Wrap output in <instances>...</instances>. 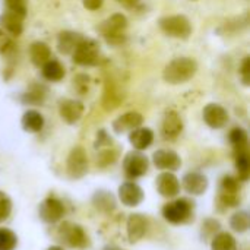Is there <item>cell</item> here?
Instances as JSON below:
<instances>
[{"instance_id":"cell-1","label":"cell","mask_w":250,"mask_h":250,"mask_svg":"<svg viewBox=\"0 0 250 250\" xmlns=\"http://www.w3.org/2000/svg\"><path fill=\"white\" fill-rule=\"evenodd\" d=\"M198 72V63L190 57H179L171 60L163 72V78L167 83L179 85L190 81Z\"/></svg>"},{"instance_id":"cell-2","label":"cell","mask_w":250,"mask_h":250,"mask_svg":"<svg viewBox=\"0 0 250 250\" xmlns=\"http://www.w3.org/2000/svg\"><path fill=\"white\" fill-rule=\"evenodd\" d=\"M193 205L195 204L186 198H176L163 207L161 214L170 224H186L193 218Z\"/></svg>"},{"instance_id":"cell-3","label":"cell","mask_w":250,"mask_h":250,"mask_svg":"<svg viewBox=\"0 0 250 250\" xmlns=\"http://www.w3.org/2000/svg\"><path fill=\"white\" fill-rule=\"evenodd\" d=\"M127 19L122 13H114L108 19H105L100 26L98 32L104 37V40L111 45H120L126 41V31Z\"/></svg>"},{"instance_id":"cell-4","label":"cell","mask_w":250,"mask_h":250,"mask_svg":"<svg viewBox=\"0 0 250 250\" xmlns=\"http://www.w3.org/2000/svg\"><path fill=\"white\" fill-rule=\"evenodd\" d=\"M57 237L63 245H66L70 249L83 250L89 246V237L83 227L70 221H64L60 224L57 230Z\"/></svg>"},{"instance_id":"cell-5","label":"cell","mask_w":250,"mask_h":250,"mask_svg":"<svg viewBox=\"0 0 250 250\" xmlns=\"http://www.w3.org/2000/svg\"><path fill=\"white\" fill-rule=\"evenodd\" d=\"M160 28L163 29L164 34L173 38H180L186 40L192 34V23L190 21L183 16V15H171V16H164L158 22Z\"/></svg>"},{"instance_id":"cell-6","label":"cell","mask_w":250,"mask_h":250,"mask_svg":"<svg viewBox=\"0 0 250 250\" xmlns=\"http://www.w3.org/2000/svg\"><path fill=\"white\" fill-rule=\"evenodd\" d=\"M218 201L226 208H236L240 205L242 196H240V183H239L237 177L224 176L220 180Z\"/></svg>"},{"instance_id":"cell-7","label":"cell","mask_w":250,"mask_h":250,"mask_svg":"<svg viewBox=\"0 0 250 250\" xmlns=\"http://www.w3.org/2000/svg\"><path fill=\"white\" fill-rule=\"evenodd\" d=\"M73 62L79 66H95L100 62V48L97 41L91 38H85L78 44L75 51L72 53Z\"/></svg>"},{"instance_id":"cell-8","label":"cell","mask_w":250,"mask_h":250,"mask_svg":"<svg viewBox=\"0 0 250 250\" xmlns=\"http://www.w3.org/2000/svg\"><path fill=\"white\" fill-rule=\"evenodd\" d=\"M88 155L82 146H75L70 149L66 160V171L70 179L79 180L88 173Z\"/></svg>"},{"instance_id":"cell-9","label":"cell","mask_w":250,"mask_h":250,"mask_svg":"<svg viewBox=\"0 0 250 250\" xmlns=\"http://www.w3.org/2000/svg\"><path fill=\"white\" fill-rule=\"evenodd\" d=\"M148 168H149V160L141 151H132L125 155L123 170L127 179L130 180L139 179L148 173Z\"/></svg>"},{"instance_id":"cell-10","label":"cell","mask_w":250,"mask_h":250,"mask_svg":"<svg viewBox=\"0 0 250 250\" xmlns=\"http://www.w3.org/2000/svg\"><path fill=\"white\" fill-rule=\"evenodd\" d=\"M64 212H66L64 204L56 196H47L38 205V217L41 221L47 224L59 223L63 218Z\"/></svg>"},{"instance_id":"cell-11","label":"cell","mask_w":250,"mask_h":250,"mask_svg":"<svg viewBox=\"0 0 250 250\" xmlns=\"http://www.w3.org/2000/svg\"><path fill=\"white\" fill-rule=\"evenodd\" d=\"M155 189L163 198L173 199L177 198L182 186H180V180L173 171H163L155 179Z\"/></svg>"},{"instance_id":"cell-12","label":"cell","mask_w":250,"mask_h":250,"mask_svg":"<svg viewBox=\"0 0 250 250\" xmlns=\"http://www.w3.org/2000/svg\"><path fill=\"white\" fill-rule=\"evenodd\" d=\"M117 196H119V201L125 207L135 208V207L142 204V201L145 198V193H144L142 188L138 183H135V182H125L123 185L119 186Z\"/></svg>"},{"instance_id":"cell-13","label":"cell","mask_w":250,"mask_h":250,"mask_svg":"<svg viewBox=\"0 0 250 250\" xmlns=\"http://www.w3.org/2000/svg\"><path fill=\"white\" fill-rule=\"evenodd\" d=\"M180 186L190 196H201L208 190L209 182L205 174H202L199 171H189L183 176Z\"/></svg>"},{"instance_id":"cell-14","label":"cell","mask_w":250,"mask_h":250,"mask_svg":"<svg viewBox=\"0 0 250 250\" xmlns=\"http://www.w3.org/2000/svg\"><path fill=\"white\" fill-rule=\"evenodd\" d=\"M152 163L164 171H176L182 167V158L171 149H158L152 154Z\"/></svg>"},{"instance_id":"cell-15","label":"cell","mask_w":250,"mask_h":250,"mask_svg":"<svg viewBox=\"0 0 250 250\" xmlns=\"http://www.w3.org/2000/svg\"><path fill=\"white\" fill-rule=\"evenodd\" d=\"M204 122L211 129H223L229 123V113L220 104H208L202 111Z\"/></svg>"},{"instance_id":"cell-16","label":"cell","mask_w":250,"mask_h":250,"mask_svg":"<svg viewBox=\"0 0 250 250\" xmlns=\"http://www.w3.org/2000/svg\"><path fill=\"white\" fill-rule=\"evenodd\" d=\"M148 231V218L142 214H130L126 221V234L130 243H138Z\"/></svg>"},{"instance_id":"cell-17","label":"cell","mask_w":250,"mask_h":250,"mask_svg":"<svg viewBox=\"0 0 250 250\" xmlns=\"http://www.w3.org/2000/svg\"><path fill=\"white\" fill-rule=\"evenodd\" d=\"M59 114L67 125H75L83 114V104L78 100H63L59 104Z\"/></svg>"},{"instance_id":"cell-18","label":"cell","mask_w":250,"mask_h":250,"mask_svg":"<svg viewBox=\"0 0 250 250\" xmlns=\"http://www.w3.org/2000/svg\"><path fill=\"white\" fill-rule=\"evenodd\" d=\"M142 123H144V117L141 113L127 111L113 122V130L116 133H125V132H130V130L142 126Z\"/></svg>"},{"instance_id":"cell-19","label":"cell","mask_w":250,"mask_h":250,"mask_svg":"<svg viewBox=\"0 0 250 250\" xmlns=\"http://www.w3.org/2000/svg\"><path fill=\"white\" fill-rule=\"evenodd\" d=\"M129 142L136 151H145L148 149L154 142V132L148 127H136L130 130L129 133Z\"/></svg>"},{"instance_id":"cell-20","label":"cell","mask_w":250,"mask_h":250,"mask_svg":"<svg viewBox=\"0 0 250 250\" xmlns=\"http://www.w3.org/2000/svg\"><path fill=\"white\" fill-rule=\"evenodd\" d=\"M0 28L12 37H19L23 31V18L7 10L0 15Z\"/></svg>"},{"instance_id":"cell-21","label":"cell","mask_w":250,"mask_h":250,"mask_svg":"<svg viewBox=\"0 0 250 250\" xmlns=\"http://www.w3.org/2000/svg\"><path fill=\"white\" fill-rule=\"evenodd\" d=\"M183 130V120L174 110L168 111L163 120V135L166 139H176Z\"/></svg>"},{"instance_id":"cell-22","label":"cell","mask_w":250,"mask_h":250,"mask_svg":"<svg viewBox=\"0 0 250 250\" xmlns=\"http://www.w3.org/2000/svg\"><path fill=\"white\" fill-rule=\"evenodd\" d=\"M92 205L101 214H111L117 207V201L111 192L100 189L92 196Z\"/></svg>"},{"instance_id":"cell-23","label":"cell","mask_w":250,"mask_h":250,"mask_svg":"<svg viewBox=\"0 0 250 250\" xmlns=\"http://www.w3.org/2000/svg\"><path fill=\"white\" fill-rule=\"evenodd\" d=\"M82 40H83V37L79 32L63 31V32L59 34V38H57L59 51L63 53V54H72Z\"/></svg>"},{"instance_id":"cell-24","label":"cell","mask_w":250,"mask_h":250,"mask_svg":"<svg viewBox=\"0 0 250 250\" xmlns=\"http://www.w3.org/2000/svg\"><path fill=\"white\" fill-rule=\"evenodd\" d=\"M22 129L28 133H38L44 127V117L37 110H26L22 116Z\"/></svg>"},{"instance_id":"cell-25","label":"cell","mask_w":250,"mask_h":250,"mask_svg":"<svg viewBox=\"0 0 250 250\" xmlns=\"http://www.w3.org/2000/svg\"><path fill=\"white\" fill-rule=\"evenodd\" d=\"M29 57L35 66H42L51 59V50L45 42L35 41L29 47Z\"/></svg>"},{"instance_id":"cell-26","label":"cell","mask_w":250,"mask_h":250,"mask_svg":"<svg viewBox=\"0 0 250 250\" xmlns=\"http://www.w3.org/2000/svg\"><path fill=\"white\" fill-rule=\"evenodd\" d=\"M125 95L116 88V85L110 81H107L105 89H104V97H103V107L107 111L114 110L116 107L120 105V103L123 101Z\"/></svg>"},{"instance_id":"cell-27","label":"cell","mask_w":250,"mask_h":250,"mask_svg":"<svg viewBox=\"0 0 250 250\" xmlns=\"http://www.w3.org/2000/svg\"><path fill=\"white\" fill-rule=\"evenodd\" d=\"M211 250H239V248L233 234L227 231H218L211 239Z\"/></svg>"},{"instance_id":"cell-28","label":"cell","mask_w":250,"mask_h":250,"mask_svg":"<svg viewBox=\"0 0 250 250\" xmlns=\"http://www.w3.org/2000/svg\"><path fill=\"white\" fill-rule=\"evenodd\" d=\"M42 67V76L50 82H59L64 78V67L59 60L50 59Z\"/></svg>"},{"instance_id":"cell-29","label":"cell","mask_w":250,"mask_h":250,"mask_svg":"<svg viewBox=\"0 0 250 250\" xmlns=\"http://www.w3.org/2000/svg\"><path fill=\"white\" fill-rule=\"evenodd\" d=\"M236 170H237V180L239 182H248L250 177V160L248 149L237 151L236 154Z\"/></svg>"},{"instance_id":"cell-30","label":"cell","mask_w":250,"mask_h":250,"mask_svg":"<svg viewBox=\"0 0 250 250\" xmlns=\"http://www.w3.org/2000/svg\"><path fill=\"white\" fill-rule=\"evenodd\" d=\"M230 227L234 233L243 234L249 230L250 227V217L248 211H237L231 215L230 218Z\"/></svg>"},{"instance_id":"cell-31","label":"cell","mask_w":250,"mask_h":250,"mask_svg":"<svg viewBox=\"0 0 250 250\" xmlns=\"http://www.w3.org/2000/svg\"><path fill=\"white\" fill-rule=\"evenodd\" d=\"M229 139L236 151L248 149V132L245 129H242V127L231 129V132L229 133Z\"/></svg>"},{"instance_id":"cell-32","label":"cell","mask_w":250,"mask_h":250,"mask_svg":"<svg viewBox=\"0 0 250 250\" xmlns=\"http://www.w3.org/2000/svg\"><path fill=\"white\" fill-rule=\"evenodd\" d=\"M44 98H45V89L40 85H32L28 89V92H25L22 95V103L37 105V104H41L44 101Z\"/></svg>"},{"instance_id":"cell-33","label":"cell","mask_w":250,"mask_h":250,"mask_svg":"<svg viewBox=\"0 0 250 250\" xmlns=\"http://www.w3.org/2000/svg\"><path fill=\"white\" fill-rule=\"evenodd\" d=\"M18 246V236L10 229H0V250H15Z\"/></svg>"},{"instance_id":"cell-34","label":"cell","mask_w":250,"mask_h":250,"mask_svg":"<svg viewBox=\"0 0 250 250\" xmlns=\"http://www.w3.org/2000/svg\"><path fill=\"white\" fill-rule=\"evenodd\" d=\"M16 53V45L10 35L0 28V54L3 57H12Z\"/></svg>"},{"instance_id":"cell-35","label":"cell","mask_w":250,"mask_h":250,"mask_svg":"<svg viewBox=\"0 0 250 250\" xmlns=\"http://www.w3.org/2000/svg\"><path fill=\"white\" fill-rule=\"evenodd\" d=\"M218 231H221V224L218 220H214V218H207L204 223H202V230H201V234H202V239H212Z\"/></svg>"},{"instance_id":"cell-36","label":"cell","mask_w":250,"mask_h":250,"mask_svg":"<svg viewBox=\"0 0 250 250\" xmlns=\"http://www.w3.org/2000/svg\"><path fill=\"white\" fill-rule=\"evenodd\" d=\"M116 160H117V151L113 149L111 146H108V148H104V149L100 151V154L97 157V164L104 168V167H108V166L114 164Z\"/></svg>"},{"instance_id":"cell-37","label":"cell","mask_w":250,"mask_h":250,"mask_svg":"<svg viewBox=\"0 0 250 250\" xmlns=\"http://www.w3.org/2000/svg\"><path fill=\"white\" fill-rule=\"evenodd\" d=\"M7 10L25 18L26 16V9H28V0H4Z\"/></svg>"},{"instance_id":"cell-38","label":"cell","mask_w":250,"mask_h":250,"mask_svg":"<svg viewBox=\"0 0 250 250\" xmlns=\"http://www.w3.org/2000/svg\"><path fill=\"white\" fill-rule=\"evenodd\" d=\"M12 199L0 190V223L6 221L12 214Z\"/></svg>"},{"instance_id":"cell-39","label":"cell","mask_w":250,"mask_h":250,"mask_svg":"<svg viewBox=\"0 0 250 250\" xmlns=\"http://www.w3.org/2000/svg\"><path fill=\"white\" fill-rule=\"evenodd\" d=\"M113 141L111 138L105 133V130H100L97 135V142H95V148H108L111 146Z\"/></svg>"},{"instance_id":"cell-40","label":"cell","mask_w":250,"mask_h":250,"mask_svg":"<svg viewBox=\"0 0 250 250\" xmlns=\"http://www.w3.org/2000/svg\"><path fill=\"white\" fill-rule=\"evenodd\" d=\"M240 76H242V81L245 85H249L250 82V57H245L243 63H242V67H240Z\"/></svg>"},{"instance_id":"cell-41","label":"cell","mask_w":250,"mask_h":250,"mask_svg":"<svg viewBox=\"0 0 250 250\" xmlns=\"http://www.w3.org/2000/svg\"><path fill=\"white\" fill-rule=\"evenodd\" d=\"M82 3H83V7L88 10H98L103 6L104 0H82Z\"/></svg>"},{"instance_id":"cell-42","label":"cell","mask_w":250,"mask_h":250,"mask_svg":"<svg viewBox=\"0 0 250 250\" xmlns=\"http://www.w3.org/2000/svg\"><path fill=\"white\" fill-rule=\"evenodd\" d=\"M117 3H120L122 6H125V7H127V9H130V7H135L141 0H116Z\"/></svg>"},{"instance_id":"cell-43","label":"cell","mask_w":250,"mask_h":250,"mask_svg":"<svg viewBox=\"0 0 250 250\" xmlns=\"http://www.w3.org/2000/svg\"><path fill=\"white\" fill-rule=\"evenodd\" d=\"M47 250H64L62 246H57V245H54V246H50Z\"/></svg>"},{"instance_id":"cell-44","label":"cell","mask_w":250,"mask_h":250,"mask_svg":"<svg viewBox=\"0 0 250 250\" xmlns=\"http://www.w3.org/2000/svg\"><path fill=\"white\" fill-rule=\"evenodd\" d=\"M104 250H120V249H117V248H114V246H107Z\"/></svg>"}]
</instances>
